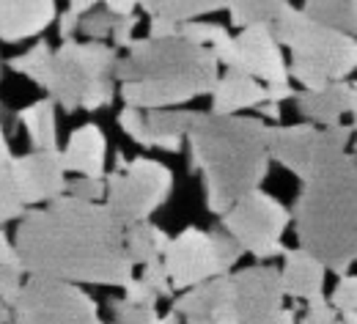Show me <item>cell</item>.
<instances>
[{"mask_svg":"<svg viewBox=\"0 0 357 324\" xmlns=\"http://www.w3.org/2000/svg\"><path fill=\"white\" fill-rule=\"evenodd\" d=\"M25 272L77 286L124 288L135 278L127 253V223L102 203L61 195L39 209H28L14 231Z\"/></svg>","mask_w":357,"mask_h":324,"instance_id":"obj_1","label":"cell"},{"mask_svg":"<svg viewBox=\"0 0 357 324\" xmlns=\"http://www.w3.org/2000/svg\"><path fill=\"white\" fill-rule=\"evenodd\" d=\"M269 127L253 116L201 113L187 135L190 171L204 182V201L212 215H220L248 192L259 190L269 173Z\"/></svg>","mask_w":357,"mask_h":324,"instance_id":"obj_2","label":"cell"},{"mask_svg":"<svg viewBox=\"0 0 357 324\" xmlns=\"http://www.w3.org/2000/svg\"><path fill=\"white\" fill-rule=\"evenodd\" d=\"M116 83L124 105L140 110L178 107L198 96H212L220 80V61L212 47L174 39H135L119 58Z\"/></svg>","mask_w":357,"mask_h":324,"instance_id":"obj_3","label":"cell"},{"mask_svg":"<svg viewBox=\"0 0 357 324\" xmlns=\"http://www.w3.org/2000/svg\"><path fill=\"white\" fill-rule=\"evenodd\" d=\"M291 223L303 250L335 275L357 264V154H344L303 185Z\"/></svg>","mask_w":357,"mask_h":324,"instance_id":"obj_4","label":"cell"},{"mask_svg":"<svg viewBox=\"0 0 357 324\" xmlns=\"http://www.w3.org/2000/svg\"><path fill=\"white\" fill-rule=\"evenodd\" d=\"M119 49L105 42L69 39L47 55V61L28 77L55 99L66 113L105 110L116 99Z\"/></svg>","mask_w":357,"mask_h":324,"instance_id":"obj_5","label":"cell"},{"mask_svg":"<svg viewBox=\"0 0 357 324\" xmlns=\"http://www.w3.org/2000/svg\"><path fill=\"white\" fill-rule=\"evenodd\" d=\"M272 33L291 52L289 75L305 88L319 91L330 83L347 80L357 69V39L316 22L303 8H286L275 22Z\"/></svg>","mask_w":357,"mask_h":324,"instance_id":"obj_6","label":"cell"},{"mask_svg":"<svg viewBox=\"0 0 357 324\" xmlns=\"http://www.w3.org/2000/svg\"><path fill=\"white\" fill-rule=\"evenodd\" d=\"M242 253L245 250L239 247V242L223 229H215V231L184 229L181 233L171 236V245L162 261H165L174 288L187 291L212 278L231 275Z\"/></svg>","mask_w":357,"mask_h":324,"instance_id":"obj_7","label":"cell"},{"mask_svg":"<svg viewBox=\"0 0 357 324\" xmlns=\"http://www.w3.org/2000/svg\"><path fill=\"white\" fill-rule=\"evenodd\" d=\"M352 143V127L333 124V127H313L308 124H291V127H269L267 146L272 162L294 173L303 185H308L313 176L347 154Z\"/></svg>","mask_w":357,"mask_h":324,"instance_id":"obj_8","label":"cell"},{"mask_svg":"<svg viewBox=\"0 0 357 324\" xmlns=\"http://www.w3.org/2000/svg\"><path fill=\"white\" fill-rule=\"evenodd\" d=\"M107 198L105 203L113 209L119 220L127 226L149 220L174 192V171L151 157H135L124 171H113L105 176Z\"/></svg>","mask_w":357,"mask_h":324,"instance_id":"obj_9","label":"cell"},{"mask_svg":"<svg viewBox=\"0 0 357 324\" xmlns=\"http://www.w3.org/2000/svg\"><path fill=\"white\" fill-rule=\"evenodd\" d=\"M291 223V212L261 187L239 198L223 215V231H228L245 253L267 261L283 256L289 247L283 245V233Z\"/></svg>","mask_w":357,"mask_h":324,"instance_id":"obj_10","label":"cell"},{"mask_svg":"<svg viewBox=\"0 0 357 324\" xmlns=\"http://www.w3.org/2000/svg\"><path fill=\"white\" fill-rule=\"evenodd\" d=\"M8 324H105L96 300L77 283L52 278L25 280Z\"/></svg>","mask_w":357,"mask_h":324,"instance_id":"obj_11","label":"cell"},{"mask_svg":"<svg viewBox=\"0 0 357 324\" xmlns=\"http://www.w3.org/2000/svg\"><path fill=\"white\" fill-rule=\"evenodd\" d=\"M212 49L225 69L245 72V75H250L267 86L289 83V77H291L289 63L283 58V47L272 33V25L242 28L236 36H228Z\"/></svg>","mask_w":357,"mask_h":324,"instance_id":"obj_12","label":"cell"},{"mask_svg":"<svg viewBox=\"0 0 357 324\" xmlns=\"http://www.w3.org/2000/svg\"><path fill=\"white\" fill-rule=\"evenodd\" d=\"M234 286V305L242 324H280L283 319V280L280 270L269 264L245 267L239 272H231Z\"/></svg>","mask_w":357,"mask_h":324,"instance_id":"obj_13","label":"cell"},{"mask_svg":"<svg viewBox=\"0 0 357 324\" xmlns=\"http://www.w3.org/2000/svg\"><path fill=\"white\" fill-rule=\"evenodd\" d=\"M289 6V0H157V14L181 25L225 8L231 14V25L242 31L250 25H272Z\"/></svg>","mask_w":357,"mask_h":324,"instance_id":"obj_14","label":"cell"},{"mask_svg":"<svg viewBox=\"0 0 357 324\" xmlns=\"http://www.w3.org/2000/svg\"><path fill=\"white\" fill-rule=\"evenodd\" d=\"M66 165H63V154L58 151H28L22 157L14 160V182L20 201L25 203V209L50 203L61 195H66Z\"/></svg>","mask_w":357,"mask_h":324,"instance_id":"obj_15","label":"cell"},{"mask_svg":"<svg viewBox=\"0 0 357 324\" xmlns=\"http://www.w3.org/2000/svg\"><path fill=\"white\" fill-rule=\"evenodd\" d=\"M174 311L187 324H242L234 305L231 275H220L187 288L174 300Z\"/></svg>","mask_w":357,"mask_h":324,"instance_id":"obj_16","label":"cell"},{"mask_svg":"<svg viewBox=\"0 0 357 324\" xmlns=\"http://www.w3.org/2000/svg\"><path fill=\"white\" fill-rule=\"evenodd\" d=\"M55 20V0H0V42L17 45L33 39Z\"/></svg>","mask_w":357,"mask_h":324,"instance_id":"obj_17","label":"cell"},{"mask_svg":"<svg viewBox=\"0 0 357 324\" xmlns=\"http://www.w3.org/2000/svg\"><path fill=\"white\" fill-rule=\"evenodd\" d=\"M63 165L75 176H91V179H105V165H107V138L99 124H83L72 130L66 146L61 148Z\"/></svg>","mask_w":357,"mask_h":324,"instance_id":"obj_18","label":"cell"},{"mask_svg":"<svg viewBox=\"0 0 357 324\" xmlns=\"http://www.w3.org/2000/svg\"><path fill=\"white\" fill-rule=\"evenodd\" d=\"M264 102H269L267 83L236 72V69H225L220 75L215 91H212V110L215 116H239L242 110H259Z\"/></svg>","mask_w":357,"mask_h":324,"instance_id":"obj_19","label":"cell"},{"mask_svg":"<svg viewBox=\"0 0 357 324\" xmlns=\"http://www.w3.org/2000/svg\"><path fill=\"white\" fill-rule=\"evenodd\" d=\"M280 280L286 297L294 300H321L324 297V280H327V267L303 247L286 250L283 253V267H280Z\"/></svg>","mask_w":357,"mask_h":324,"instance_id":"obj_20","label":"cell"},{"mask_svg":"<svg viewBox=\"0 0 357 324\" xmlns=\"http://www.w3.org/2000/svg\"><path fill=\"white\" fill-rule=\"evenodd\" d=\"M294 105H297V113L303 118H308L311 124H321V127L341 124V118L347 113H352V83L338 80L319 91L303 88L294 96Z\"/></svg>","mask_w":357,"mask_h":324,"instance_id":"obj_21","label":"cell"},{"mask_svg":"<svg viewBox=\"0 0 357 324\" xmlns=\"http://www.w3.org/2000/svg\"><path fill=\"white\" fill-rule=\"evenodd\" d=\"M198 118H201V113L178 110V107L146 110V121H149V132H151L154 148H162L168 154H178L181 146H184V138L192 132Z\"/></svg>","mask_w":357,"mask_h":324,"instance_id":"obj_22","label":"cell"},{"mask_svg":"<svg viewBox=\"0 0 357 324\" xmlns=\"http://www.w3.org/2000/svg\"><path fill=\"white\" fill-rule=\"evenodd\" d=\"M17 124L28 132L36 151H58V124H55V99H36L33 105L17 113Z\"/></svg>","mask_w":357,"mask_h":324,"instance_id":"obj_23","label":"cell"},{"mask_svg":"<svg viewBox=\"0 0 357 324\" xmlns=\"http://www.w3.org/2000/svg\"><path fill=\"white\" fill-rule=\"evenodd\" d=\"M168 245H171V236L160 226H154L151 220L127 226V253H130L135 267H146V264L162 259Z\"/></svg>","mask_w":357,"mask_h":324,"instance_id":"obj_24","label":"cell"},{"mask_svg":"<svg viewBox=\"0 0 357 324\" xmlns=\"http://www.w3.org/2000/svg\"><path fill=\"white\" fill-rule=\"evenodd\" d=\"M14 160L17 157L11 154L8 135H6V127H3V116H0V226H6L11 220H20L28 212L25 203L20 201V192H17Z\"/></svg>","mask_w":357,"mask_h":324,"instance_id":"obj_25","label":"cell"},{"mask_svg":"<svg viewBox=\"0 0 357 324\" xmlns=\"http://www.w3.org/2000/svg\"><path fill=\"white\" fill-rule=\"evenodd\" d=\"M303 11L316 22L352 33L357 39V0H305Z\"/></svg>","mask_w":357,"mask_h":324,"instance_id":"obj_26","label":"cell"},{"mask_svg":"<svg viewBox=\"0 0 357 324\" xmlns=\"http://www.w3.org/2000/svg\"><path fill=\"white\" fill-rule=\"evenodd\" d=\"M113 311V324H157L160 322V311L157 305H135L127 297H116L107 302Z\"/></svg>","mask_w":357,"mask_h":324,"instance_id":"obj_27","label":"cell"},{"mask_svg":"<svg viewBox=\"0 0 357 324\" xmlns=\"http://www.w3.org/2000/svg\"><path fill=\"white\" fill-rule=\"evenodd\" d=\"M116 121H119L121 132H124L130 140H135L137 146H143V148H154L151 132H149V121H146V110L132 107V105H124L121 113L116 116Z\"/></svg>","mask_w":357,"mask_h":324,"instance_id":"obj_28","label":"cell"},{"mask_svg":"<svg viewBox=\"0 0 357 324\" xmlns=\"http://www.w3.org/2000/svg\"><path fill=\"white\" fill-rule=\"evenodd\" d=\"M178 36L187 39V42H192V45L215 47V45H220L223 39H228L231 33L225 31L223 25L204 22V20H190V22H181V25H178Z\"/></svg>","mask_w":357,"mask_h":324,"instance_id":"obj_29","label":"cell"},{"mask_svg":"<svg viewBox=\"0 0 357 324\" xmlns=\"http://www.w3.org/2000/svg\"><path fill=\"white\" fill-rule=\"evenodd\" d=\"M116 14H110L107 8H93L83 17L80 22V33L89 36L91 42H102L107 36H113V28H116Z\"/></svg>","mask_w":357,"mask_h":324,"instance_id":"obj_30","label":"cell"},{"mask_svg":"<svg viewBox=\"0 0 357 324\" xmlns=\"http://www.w3.org/2000/svg\"><path fill=\"white\" fill-rule=\"evenodd\" d=\"M66 195H75L80 201L102 203L107 198V182L105 179H91V176H75L66 185Z\"/></svg>","mask_w":357,"mask_h":324,"instance_id":"obj_31","label":"cell"},{"mask_svg":"<svg viewBox=\"0 0 357 324\" xmlns=\"http://www.w3.org/2000/svg\"><path fill=\"white\" fill-rule=\"evenodd\" d=\"M330 302L338 308V314H349L357 311V275H341V280L335 283L333 294H330Z\"/></svg>","mask_w":357,"mask_h":324,"instance_id":"obj_32","label":"cell"},{"mask_svg":"<svg viewBox=\"0 0 357 324\" xmlns=\"http://www.w3.org/2000/svg\"><path fill=\"white\" fill-rule=\"evenodd\" d=\"M140 278L146 280L157 294H160V300L162 297H171L176 288H174V283H171V275H168V270H165V261L162 259H157V261H151V264H146L143 267V272H140Z\"/></svg>","mask_w":357,"mask_h":324,"instance_id":"obj_33","label":"cell"},{"mask_svg":"<svg viewBox=\"0 0 357 324\" xmlns=\"http://www.w3.org/2000/svg\"><path fill=\"white\" fill-rule=\"evenodd\" d=\"M338 308L321 297V300H311L308 308H305V316H303V324H338Z\"/></svg>","mask_w":357,"mask_h":324,"instance_id":"obj_34","label":"cell"},{"mask_svg":"<svg viewBox=\"0 0 357 324\" xmlns=\"http://www.w3.org/2000/svg\"><path fill=\"white\" fill-rule=\"evenodd\" d=\"M124 297L135 302V305H157L160 302V294L146 283L143 278H132L124 286Z\"/></svg>","mask_w":357,"mask_h":324,"instance_id":"obj_35","label":"cell"},{"mask_svg":"<svg viewBox=\"0 0 357 324\" xmlns=\"http://www.w3.org/2000/svg\"><path fill=\"white\" fill-rule=\"evenodd\" d=\"M0 267H6V270H14V272H22V275H25V264H22V256H20V250H17L14 239L8 236V231H6V229L0 231Z\"/></svg>","mask_w":357,"mask_h":324,"instance_id":"obj_36","label":"cell"},{"mask_svg":"<svg viewBox=\"0 0 357 324\" xmlns=\"http://www.w3.org/2000/svg\"><path fill=\"white\" fill-rule=\"evenodd\" d=\"M135 28H137V14H127V17H119L116 20V28H113V47L116 49H127L135 42Z\"/></svg>","mask_w":357,"mask_h":324,"instance_id":"obj_37","label":"cell"},{"mask_svg":"<svg viewBox=\"0 0 357 324\" xmlns=\"http://www.w3.org/2000/svg\"><path fill=\"white\" fill-rule=\"evenodd\" d=\"M149 36L151 39H174V36H178V22L171 17L157 14L149 20Z\"/></svg>","mask_w":357,"mask_h":324,"instance_id":"obj_38","label":"cell"},{"mask_svg":"<svg viewBox=\"0 0 357 324\" xmlns=\"http://www.w3.org/2000/svg\"><path fill=\"white\" fill-rule=\"evenodd\" d=\"M80 22H83V17L80 14H75V11H61L58 14V20H55V25H58V36L63 39V42H69L75 33H80Z\"/></svg>","mask_w":357,"mask_h":324,"instance_id":"obj_39","label":"cell"},{"mask_svg":"<svg viewBox=\"0 0 357 324\" xmlns=\"http://www.w3.org/2000/svg\"><path fill=\"white\" fill-rule=\"evenodd\" d=\"M102 6L116 17H127L135 14V8H140V0H102Z\"/></svg>","mask_w":357,"mask_h":324,"instance_id":"obj_40","label":"cell"},{"mask_svg":"<svg viewBox=\"0 0 357 324\" xmlns=\"http://www.w3.org/2000/svg\"><path fill=\"white\" fill-rule=\"evenodd\" d=\"M269 102H283V99H294L297 91L291 88V83H275V86H267Z\"/></svg>","mask_w":357,"mask_h":324,"instance_id":"obj_41","label":"cell"},{"mask_svg":"<svg viewBox=\"0 0 357 324\" xmlns=\"http://www.w3.org/2000/svg\"><path fill=\"white\" fill-rule=\"evenodd\" d=\"M99 3H102V0H69V11H75V14L86 17V14H89V11H93Z\"/></svg>","mask_w":357,"mask_h":324,"instance_id":"obj_42","label":"cell"},{"mask_svg":"<svg viewBox=\"0 0 357 324\" xmlns=\"http://www.w3.org/2000/svg\"><path fill=\"white\" fill-rule=\"evenodd\" d=\"M259 113H261V118L278 121V118H280V102H264V105L259 107Z\"/></svg>","mask_w":357,"mask_h":324,"instance_id":"obj_43","label":"cell"},{"mask_svg":"<svg viewBox=\"0 0 357 324\" xmlns=\"http://www.w3.org/2000/svg\"><path fill=\"white\" fill-rule=\"evenodd\" d=\"M157 324H181V319H178L176 311H171V314H165V316H160V322Z\"/></svg>","mask_w":357,"mask_h":324,"instance_id":"obj_44","label":"cell"},{"mask_svg":"<svg viewBox=\"0 0 357 324\" xmlns=\"http://www.w3.org/2000/svg\"><path fill=\"white\" fill-rule=\"evenodd\" d=\"M0 322H3V324L11 322V308H8L6 302H0Z\"/></svg>","mask_w":357,"mask_h":324,"instance_id":"obj_45","label":"cell"},{"mask_svg":"<svg viewBox=\"0 0 357 324\" xmlns=\"http://www.w3.org/2000/svg\"><path fill=\"white\" fill-rule=\"evenodd\" d=\"M341 322H344V324H357V311H349V314H341Z\"/></svg>","mask_w":357,"mask_h":324,"instance_id":"obj_46","label":"cell"},{"mask_svg":"<svg viewBox=\"0 0 357 324\" xmlns=\"http://www.w3.org/2000/svg\"><path fill=\"white\" fill-rule=\"evenodd\" d=\"M352 118H357V83H352Z\"/></svg>","mask_w":357,"mask_h":324,"instance_id":"obj_47","label":"cell"},{"mask_svg":"<svg viewBox=\"0 0 357 324\" xmlns=\"http://www.w3.org/2000/svg\"><path fill=\"white\" fill-rule=\"evenodd\" d=\"M355 154H357V118H355Z\"/></svg>","mask_w":357,"mask_h":324,"instance_id":"obj_48","label":"cell"},{"mask_svg":"<svg viewBox=\"0 0 357 324\" xmlns=\"http://www.w3.org/2000/svg\"><path fill=\"white\" fill-rule=\"evenodd\" d=\"M0 77H3V61H0Z\"/></svg>","mask_w":357,"mask_h":324,"instance_id":"obj_49","label":"cell"},{"mask_svg":"<svg viewBox=\"0 0 357 324\" xmlns=\"http://www.w3.org/2000/svg\"><path fill=\"white\" fill-rule=\"evenodd\" d=\"M3 229H6V226H0V231H3Z\"/></svg>","mask_w":357,"mask_h":324,"instance_id":"obj_50","label":"cell"},{"mask_svg":"<svg viewBox=\"0 0 357 324\" xmlns=\"http://www.w3.org/2000/svg\"><path fill=\"white\" fill-rule=\"evenodd\" d=\"M338 324H344V322H341V319H338Z\"/></svg>","mask_w":357,"mask_h":324,"instance_id":"obj_51","label":"cell"},{"mask_svg":"<svg viewBox=\"0 0 357 324\" xmlns=\"http://www.w3.org/2000/svg\"><path fill=\"white\" fill-rule=\"evenodd\" d=\"M0 324H3V322H0Z\"/></svg>","mask_w":357,"mask_h":324,"instance_id":"obj_52","label":"cell"}]
</instances>
